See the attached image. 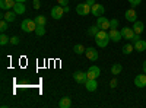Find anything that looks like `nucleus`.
<instances>
[{"label":"nucleus","mask_w":146,"mask_h":108,"mask_svg":"<svg viewBox=\"0 0 146 108\" xmlns=\"http://www.w3.org/2000/svg\"><path fill=\"white\" fill-rule=\"evenodd\" d=\"M2 19L7 22H13L16 19V12L15 10H6V13H2Z\"/></svg>","instance_id":"dca6fc26"},{"label":"nucleus","mask_w":146,"mask_h":108,"mask_svg":"<svg viewBox=\"0 0 146 108\" xmlns=\"http://www.w3.org/2000/svg\"><path fill=\"white\" fill-rule=\"evenodd\" d=\"M21 28H22L23 32H28L29 34V32H32V31L36 29V23L32 19H23L22 23H21Z\"/></svg>","instance_id":"f03ea898"},{"label":"nucleus","mask_w":146,"mask_h":108,"mask_svg":"<svg viewBox=\"0 0 146 108\" xmlns=\"http://www.w3.org/2000/svg\"><path fill=\"white\" fill-rule=\"evenodd\" d=\"M32 5H34V9H40V6H41V5H40V0H34Z\"/></svg>","instance_id":"72a5a7b5"},{"label":"nucleus","mask_w":146,"mask_h":108,"mask_svg":"<svg viewBox=\"0 0 146 108\" xmlns=\"http://www.w3.org/2000/svg\"><path fill=\"white\" fill-rule=\"evenodd\" d=\"M135 85L137 88H145L146 86V73L145 75H137L135 78Z\"/></svg>","instance_id":"2eb2a0df"},{"label":"nucleus","mask_w":146,"mask_h":108,"mask_svg":"<svg viewBox=\"0 0 146 108\" xmlns=\"http://www.w3.org/2000/svg\"><path fill=\"white\" fill-rule=\"evenodd\" d=\"M129 3L131 5V7H136V6H139L142 3V0H129Z\"/></svg>","instance_id":"7c9ffc66"},{"label":"nucleus","mask_w":146,"mask_h":108,"mask_svg":"<svg viewBox=\"0 0 146 108\" xmlns=\"http://www.w3.org/2000/svg\"><path fill=\"white\" fill-rule=\"evenodd\" d=\"M85 56H86L91 62H96V60H98V51H96L94 47H88V48L85 50Z\"/></svg>","instance_id":"6e6552de"},{"label":"nucleus","mask_w":146,"mask_h":108,"mask_svg":"<svg viewBox=\"0 0 146 108\" xmlns=\"http://www.w3.org/2000/svg\"><path fill=\"white\" fill-rule=\"evenodd\" d=\"M63 15H64V9H63V6L56 5V6L51 9V16H53V19H62Z\"/></svg>","instance_id":"39448f33"},{"label":"nucleus","mask_w":146,"mask_h":108,"mask_svg":"<svg viewBox=\"0 0 146 108\" xmlns=\"http://www.w3.org/2000/svg\"><path fill=\"white\" fill-rule=\"evenodd\" d=\"M139 40H142V38H140V34H135V37L131 38V42L135 44V42H136V41H139Z\"/></svg>","instance_id":"473e14b6"},{"label":"nucleus","mask_w":146,"mask_h":108,"mask_svg":"<svg viewBox=\"0 0 146 108\" xmlns=\"http://www.w3.org/2000/svg\"><path fill=\"white\" fill-rule=\"evenodd\" d=\"M73 79L78 83H83L85 85V82L88 80V73H85V72H75V73H73Z\"/></svg>","instance_id":"1a4fd4ad"},{"label":"nucleus","mask_w":146,"mask_h":108,"mask_svg":"<svg viewBox=\"0 0 146 108\" xmlns=\"http://www.w3.org/2000/svg\"><path fill=\"white\" fill-rule=\"evenodd\" d=\"M133 50H135V45H133V44H124L123 45V53L124 54H131L133 53Z\"/></svg>","instance_id":"412c9836"},{"label":"nucleus","mask_w":146,"mask_h":108,"mask_svg":"<svg viewBox=\"0 0 146 108\" xmlns=\"http://www.w3.org/2000/svg\"><path fill=\"white\" fill-rule=\"evenodd\" d=\"M7 28H9V22H7V21H5V19H2V22H0V31L5 32Z\"/></svg>","instance_id":"cd10ccee"},{"label":"nucleus","mask_w":146,"mask_h":108,"mask_svg":"<svg viewBox=\"0 0 146 108\" xmlns=\"http://www.w3.org/2000/svg\"><path fill=\"white\" fill-rule=\"evenodd\" d=\"M121 70H123V66L118 64V63H115V64H113V67H111V73H113V75H120Z\"/></svg>","instance_id":"4be33fe9"},{"label":"nucleus","mask_w":146,"mask_h":108,"mask_svg":"<svg viewBox=\"0 0 146 108\" xmlns=\"http://www.w3.org/2000/svg\"><path fill=\"white\" fill-rule=\"evenodd\" d=\"M57 5H60V6H67V5H69V0H57Z\"/></svg>","instance_id":"2f4dec72"},{"label":"nucleus","mask_w":146,"mask_h":108,"mask_svg":"<svg viewBox=\"0 0 146 108\" xmlns=\"http://www.w3.org/2000/svg\"><path fill=\"white\" fill-rule=\"evenodd\" d=\"M85 88L89 92H95L96 88H98V82H96V79H88L85 82Z\"/></svg>","instance_id":"f8f14e48"},{"label":"nucleus","mask_w":146,"mask_h":108,"mask_svg":"<svg viewBox=\"0 0 146 108\" xmlns=\"http://www.w3.org/2000/svg\"><path fill=\"white\" fill-rule=\"evenodd\" d=\"M133 31H135V34H142L145 31V23L142 21H136V22H133Z\"/></svg>","instance_id":"f3484780"},{"label":"nucleus","mask_w":146,"mask_h":108,"mask_svg":"<svg viewBox=\"0 0 146 108\" xmlns=\"http://www.w3.org/2000/svg\"><path fill=\"white\" fill-rule=\"evenodd\" d=\"M86 73H88V79H98L101 75V70L98 66H91Z\"/></svg>","instance_id":"0eeeda50"},{"label":"nucleus","mask_w":146,"mask_h":108,"mask_svg":"<svg viewBox=\"0 0 146 108\" xmlns=\"http://www.w3.org/2000/svg\"><path fill=\"white\" fill-rule=\"evenodd\" d=\"M70 105H72V101H70L69 97H64V98H62L58 101V107L60 108H69Z\"/></svg>","instance_id":"6ab92c4d"},{"label":"nucleus","mask_w":146,"mask_h":108,"mask_svg":"<svg viewBox=\"0 0 146 108\" xmlns=\"http://www.w3.org/2000/svg\"><path fill=\"white\" fill-rule=\"evenodd\" d=\"M104 12H105V7L100 3H95L91 6V13L96 18H100V16H104Z\"/></svg>","instance_id":"20e7f679"},{"label":"nucleus","mask_w":146,"mask_h":108,"mask_svg":"<svg viewBox=\"0 0 146 108\" xmlns=\"http://www.w3.org/2000/svg\"><path fill=\"white\" fill-rule=\"evenodd\" d=\"M63 9H64V13H69V10H70V9H69V5H67V6H63Z\"/></svg>","instance_id":"e433bc0d"},{"label":"nucleus","mask_w":146,"mask_h":108,"mask_svg":"<svg viewBox=\"0 0 146 108\" xmlns=\"http://www.w3.org/2000/svg\"><path fill=\"white\" fill-rule=\"evenodd\" d=\"M96 25L100 27V29H110L111 27H110V19H107L105 16H100L96 18Z\"/></svg>","instance_id":"423d86ee"},{"label":"nucleus","mask_w":146,"mask_h":108,"mask_svg":"<svg viewBox=\"0 0 146 108\" xmlns=\"http://www.w3.org/2000/svg\"><path fill=\"white\" fill-rule=\"evenodd\" d=\"M76 12H78V15H80V16H86V15L91 13V6L86 2H85V3H79L76 6Z\"/></svg>","instance_id":"7ed1b4c3"},{"label":"nucleus","mask_w":146,"mask_h":108,"mask_svg":"<svg viewBox=\"0 0 146 108\" xmlns=\"http://www.w3.org/2000/svg\"><path fill=\"white\" fill-rule=\"evenodd\" d=\"M133 45H135V50H136L137 53H143V51L146 50V41H145V40H139V41H136Z\"/></svg>","instance_id":"a211bd4d"},{"label":"nucleus","mask_w":146,"mask_h":108,"mask_svg":"<svg viewBox=\"0 0 146 108\" xmlns=\"http://www.w3.org/2000/svg\"><path fill=\"white\" fill-rule=\"evenodd\" d=\"M120 32H121V37L126 38V40H130V41H131L133 37H135V31H133V28H123Z\"/></svg>","instance_id":"4468645a"},{"label":"nucleus","mask_w":146,"mask_h":108,"mask_svg":"<svg viewBox=\"0 0 146 108\" xmlns=\"http://www.w3.org/2000/svg\"><path fill=\"white\" fill-rule=\"evenodd\" d=\"M143 72H146V62L143 63Z\"/></svg>","instance_id":"4c0bfd02"},{"label":"nucleus","mask_w":146,"mask_h":108,"mask_svg":"<svg viewBox=\"0 0 146 108\" xmlns=\"http://www.w3.org/2000/svg\"><path fill=\"white\" fill-rule=\"evenodd\" d=\"M110 86H111V88H113V89H114V88H115V86H117V80H115V79H113V80H111V82H110Z\"/></svg>","instance_id":"f704fd0d"},{"label":"nucleus","mask_w":146,"mask_h":108,"mask_svg":"<svg viewBox=\"0 0 146 108\" xmlns=\"http://www.w3.org/2000/svg\"><path fill=\"white\" fill-rule=\"evenodd\" d=\"M86 3H88L89 6H92V5H95V0H86Z\"/></svg>","instance_id":"c9c22d12"},{"label":"nucleus","mask_w":146,"mask_h":108,"mask_svg":"<svg viewBox=\"0 0 146 108\" xmlns=\"http://www.w3.org/2000/svg\"><path fill=\"white\" fill-rule=\"evenodd\" d=\"M16 2H21V3H25L27 0H16Z\"/></svg>","instance_id":"58836bf2"},{"label":"nucleus","mask_w":146,"mask_h":108,"mask_svg":"<svg viewBox=\"0 0 146 108\" xmlns=\"http://www.w3.org/2000/svg\"><path fill=\"white\" fill-rule=\"evenodd\" d=\"M124 18H126V21H129V22H136V21H137V13H136L135 7L127 9L126 13H124Z\"/></svg>","instance_id":"9d476101"},{"label":"nucleus","mask_w":146,"mask_h":108,"mask_svg":"<svg viewBox=\"0 0 146 108\" xmlns=\"http://www.w3.org/2000/svg\"><path fill=\"white\" fill-rule=\"evenodd\" d=\"M145 73H146V72H145Z\"/></svg>","instance_id":"ea45409f"},{"label":"nucleus","mask_w":146,"mask_h":108,"mask_svg":"<svg viewBox=\"0 0 146 108\" xmlns=\"http://www.w3.org/2000/svg\"><path fill=\"white\" fill-rule=\"evenodd\" d=\"M108 35H110V38H111V41H114V42H118L121 38H123L121 37V32L117 31V29H113V28L108 31Z\"/></svg>","instance_id":"ddd939ff"},{"label":"nucleus","mask_w":146,"mask_h":108,"mask_svg":"<svg viewBox=\"0 0 146 108\" xmlns=\"http://www.w3.org/2000/svg\"><path fill=\"white\" fill-rule=\"evenodd\" d=\"M44 27H45V25H36V29L34 31L36 37H42V35L45 34V28H44Z\"/></svg>","instance_id":"b1692460"},{"label":"nucleus","mask_w":146,"mask_h":108,"mask_svg":"<svg viewBox=\"0 0 146 108\" xmlns=\"http://www.w3.org/2000/svg\"><path fill=\"white\" fill-rule=\"evenodd\" d=\"M10 44L12 45H18L19 44V37H18V35H13V37L10 38Z\"/></svg>","instance_id":"c756f323"},{"label":"nucleus","mask_w":146,"mask_h":108,"mask_svg":"<svg viewBox=\"0 0 146 108\" xmlns=\"http://www.w3.org/2000/svg\"><path fill=\"white\" fill-rule=\"evenodd\" d=\"M100 32V27L98 25H94V27H91L89 29H88V34L91 35V37H96V34Z\"/></svg>","instance_id":"a878e982"},{"label":"nucleus","mask_w":146,"mask_h":108,"mask_svg":"<svg viewBox=\"0 0 146 108\" xmlns=\"http://www.w3.org/2000/svg\"><path fill=\"white\" fill-rule=\"evenodd\" d=\"M7 42H10V38L6 37L5 32H2V35H0V44H2V45H6Z\"/></svg>","instance_id":"bb28decb"},{"label":"nucleus","mask_w":146,"mask_h":108,"mask_svg":"<svg viewBox=\"0 0 146 108\" xmlns=\"http://www.w3.org/2000/svg\"><path fill=\"white\" fill-rule=\"evenodd\" d=\"M111 41V38H110V35L105 29H100V32L96 34V37H95V42L98 47H101V48H104V47L108 45V42Z\"/></svg>","instance_id":"f257e3e1"},{"label":"nucleus","mask_w":146,"mask_h":108,"mask_svg":"<svg viewBox=\"0 0 146 108\" xmlns=\"http://www.w3.org/2000/svg\"><path fill=\"white\" fill-rule=\"evenodd\" d=\"M85 50L86 48H85L82 44H76L75 47H73V51H75L76 54H85Z\"/></svg>","instance_id":"393cba45"},{"label":"nucleus","mask_w":146,"mask_h":108,"mask_svg":"<svg viewBox=\"0 0 146 108\" xmlns=\"http://www.w3.org/2000/svg\"><path fill=\"white\" fill-rule=\"evenodd\" d=\"M13 10L16 12V15H22V13H25V5L21 3V2H16Z\"/></svg>","instance_id":"aec40b11"},{"label":"nucleus","mask_w":146,"mask_h":108,"mask_svg":"<svg viewBox=\"0 0 146 108\" xmlns=\"http://www.w3.org/2000/svg\"><path fill=\"white\" fill-rule=\"evenodd\" d=\"M35 23L36 25H45L47 23V19H45V16L44 15H38V16H35Z\"/></svg>","instance_id":"5701e85b"},{"label":"nucleus","mask_w":146,"mask_h":108,"mask_svg":"<svg viewBox=\"0 0 146 108\" xmlns=\"http://www.w3.org/2000/svg\"><path fill=\"white\" fill-rule=\"evenodd\" d=\"M110 27H111L113 29H117V27H118V19H111L110 21ZM110 28V29H111Z\"/></svg>","instance_id":"c85d7f7f"},{"label":"nucleus","mask_w":146,"mask_h":108,"mask_svg":"<svg viewBox=\"0 0 146 108\" xmlns=\"http://www.w3.org/2000/svg\"><path fill=\"white\" fill-rule=\"evenodd\" d=\"M16 5V0H0V7L3 10H12Z\"/></svg>","instance_id":"9b49d317"}]
</instances>
